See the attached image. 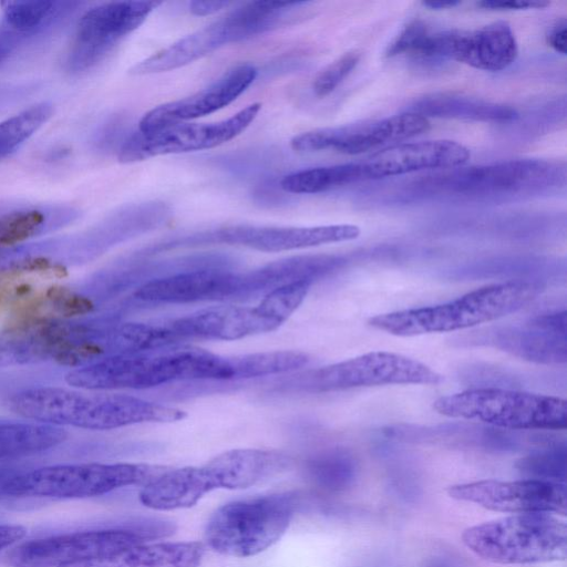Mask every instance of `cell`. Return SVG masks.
Here are the masks:
<instances>
[{
  "instance_id": "cell-1",
  "label": "cell",
  "mask_w": 567,
  "mask_h": 567,
  "mask_svg": "<svg viewBox=\"0 0 567 567\" xmlns=\"http://www.w3.org/2000/svg\"><path fill=\"white\" fill-rule=\"evenodd\" d=\"M10 409L27 421L84 430H113L145 422H172L185 416L178 409L109 391L30 388L13 394Z\"/></svg>"
},
{
  "instance_id": "cell-2",
  "label": "cell",
  "mask_w": 567,
  "mask_h": 567,
  "mask_svg": "<svg viewBox=\"0 0 567 567\" xmlns=\"http://www.w3.org/2000/svg\"><path fill=\"white\" fill-rule=\"evenodd\" d=\"M187 380H235L233 357L176 344L73 368L65 381L93 391L143 390Z\"/></svg>"
},
{
  "instance_id": "cell-3",
  "label": "cell",
  "mask_w": 567,
  "mask_h": 567,
  "mask_svg": "<svg viewBox=\"0 0 567 567\" xmlns=\"http://www.w3.org/2000/svg\"><path fill=\"white\" fill-rule=\"evenodd\" d=\"M544 290L540 281L492 284L449 302L398 310L371 317L369 326L398 337L463 330L516 312Z\"/></svg>"
},
{
  "instance_id": "cell-4",
  "label": "cell",
  "mask_w": 567,
  "mask_h": 567,
  "mask_svg": "<svg viewBox=\"0 0 567 567\" xmlns=\"http://www.w3.org/2000/svg\"><path fill=\"white\" fill-rule=\"evenodd\" d=\"M303 4L305 1L248 2L135 64L131 73L148 75L182 68L224 45L278 28Z\"/></svg>"
},
{
  "instance_id": "cell-5",
  "label": "cell",
  "mask_w": 567,
  "mask_h": 567,
  "mask_svg": "<svg viewBox=\"0 0 567 567\" xmlns=\"http://www.w3.org/2000/svg\"><path fill=\"white\" fill-rule=\"evenodd\" d=\"M464 545L478 557L502 565L564 560L567 525L548 514H514L466 528Z\"/></svg>"
},
{
  "instance_id": "cell-6",
  "label": "cell",
  "mask_w": 567,
  "mask_h": 567,
  "mask_svg": "<svg viewBox=\"0 0 567 567\" xmlns=\"http://www.w3.org/2000/svg\"><path fill=\"white\" fill-rule=\"evenodd\" d=\"M167 467L140 463L59 464L12 472L3 495L16 497L86 498L118 488L144 486Z\"/></svg>"
},
{
  "instance_id": "cell-7",
  "label": "cell",
  "mask_w": 567,
  "mask_h": 567,
  "mask_svg": "<svg viewBox=\"0 0 567 567\" xmlns=\"http://www.w3.org/2000/svg\"><path fill=\"white\" fill-rule=\"evenodd\" d=\"M297 506V497L291 493L229 502L208 519L205 544L225 556H256L284 536Z\"/></svg>"
},
{
  "instance_id": "cell-8",
  "label": "cell",
  "mask_w": 567,
  "mask_h": 567,
  "mask_svg": "<svg viewBox=\"0 0 567 567\" xmlns=\"http://www.w3.org/2000/svg\"><path fill=\"white\" fill-rule=\"evenodd\" d=\"M433 409L447 417L511 430H565L567 402L551 395L476 388L439 398Z\"/></svg>"
},
{
  "instance_id": "cell-9",
  "label": "cell",
  "mask_w": 567,
  "mask_h": 567,
  "mask_svg": "<svg viewBox=\"0 0 567 567\" xmlns=\"http://www.w3.org/2000/svg\"><path fill=\"white\" fill-rule=\"evenodd\" d=\"M174 530L172 522L142 518L121 527L31 539L12 548L7 554V561L12 567H61L152 543L172 535Z\"/></svg>"
},
{
  "instance_id": "cell-10",
  "label": "cell",
  "mask_w": 567,
  "mask_h": 567,
  "mask_svg": "<svg viewBox=\"0 0 567 567\" xmlns=\"http://www.w3.org/2000/svg\"><path fill=\"white\" fill-rule=\"evenodd\" d=\"M442 374L409 357L373 351L341 362L303 371L282 380L280 390L322 393L362 386L443 382Z\"/></svg>"
},
{
  "instance_id": "cell-11",
  "label": "cell",
  "mask_w": 567,
  "mask_h": 567,
  "mask_svg": "<svg viewBox=\"0 0 567 567\" xmlns=\"http://www.w3.org/2000/svg\"><path fill=\"white\" fill-rule=\"evenodd\" d=\"M360 233L358 226L350 224L315 227L234 225L157 243L150 246L148 251L154 254L181 247L226 244L277 252L353 240Z\"/></svg>"
},
{
  "instance_id": "cell-12",
  "label": "cell",
  "mask_w": 567,
  "mask_h": 567,
  "mask_svg": "<svg viewBox=\"0 0 567 567\" xmlns=\"http://www.w3.org/2000/svg\"><path fill=\"white\" fill-rule=\"evenodd\" d=\"M260 110V103H252L214 123L181 122L152 131H136L122 144L118 161L134 163L159 155L214 148L241 134Z\"/></svg>"
},
{
  "instance_id": "cell-13",
  "label": "cell",
  "mask_w": 567,
  "mask_h": 567,
  "mask_svg": "<svg viewBox=\"0 0 567 567\" xmlns=\"http://www.w3.org/2000/svg\"><path fill=\"white\" fill-rule=\"evenodd\" d=\"M159 3L152 0L114 1L86 11L68 54V70L81 73L93 68L122 38L137 29Z\"/></svg>"
},
{
  "instance_id": "cell-14",
  "label": "cell",
  "mask_w": 567,
  "mask_h": 567,
  "mask_svg": "<svg viewBox=\"0 0 567 567\" xmlns=\"http://www.w3.org/2000/svg\"><path fill=\"white\" fill-rule=\"evenodd\" d=\"M450 497L477 504L486 509L508 514H548L567 513V487L565 483L522 480H485L450 486Z\"/></svg>"
},
{
  "instance_id": "cell-15",
  "label": "cell",
  "mask_w": 567,
  "mask_h": 567,
  "mask_svg": "<svg viewBox=\"0 0 567 567\" xmlns=\"http://www.w3.org/2000/svg\"><path fill=\"white\" fill-rule=\"evenodd\" d=\"M429 128L427 118L405 112L381 120L303 132L291 140V147L298 152L333 150L354 155L414 137Z\"/></svg>"
},
{
  "instance_id": "cell-16",
  "label": "cell",
  "mask_w": 567,
  "mask_h": 567,
  "mask_svg": "<svg viewBox=\"0 0 567 567\" xmlns=\"http://www.w3.org/2000/svg\"><path fill=\"white\" fill-rule=\"evenodd\" d=\"M241 292L243 271L215 265L154 278L135 289L132 297L147 305H184L241 301Z\"/></svg>"
},
{
  "instance_id": "cell-17",
  "label": "cell",
  "mask_w": 567,
  "mask_h": 567,
  "mask_svg": "<svg viewBox=\"0 0 567 567\" xmlns=\"http://www.w3.org/2000/svg\"><path fill=\"white\" fill-rule=\"evenodd\" d=\"M515 34L506 21H495L480 29L432 32L426 59L455 60L484 71H501L517 58Z\"/></svg>"
},
{
  "instance_id": "cell-18",
  "label": "cell",
  "mask_w": 567,
  "mask_h": 567,
  "mask_svg": "<svg viewBox=\"0 0 567 567\" xmlns=\"http://www.w3.org/2000/svg\"><path fill=\"white\" fill-rule=\"evenodd\" d=\"M462 341L494 347L537 363L558 364L567 361V330L554 313L530 318L522 326L474 331L462 337Z\"/></svg>"
},
{
  "instance_id": "cell-19",
  "label": "cell",
  "mask_w": 567,
  "mask_h": 567,
  "mask_svg": "<svg viewBox=\"0 0 567 567\" xmlns=\"http://www.w3.org/2000/svg\"><path fill=\"white\" fill-rule=\"evenodd\" d=\"M257 76V69L239 64L225 72L209 86L184 99L158 105L147 112L138 123V131L185 122L214 113L235 101Z\"/></svg>"
},
{
  "instance_id": "cell-20",
  "label": "cell",
  "mask_w": 567,
  "mask_h": 567,
  "mask_svg": "<svg viewBox=\"0 0 567 567\" xmlns=\"http://www.w3.org/2000/svg\"><path fill=\"white\" fill-rule=\"evenodd\" d=\"M167 326L181 344L188 340H237L279 327L257 307L236 305L205 308L176 318Z\"/></svg>"
},
{
  "instance_id": "cell-21",
  "label": "cell",
  "mask_w": 567,
  "mask_h": 567,
  "mask_svg": "<svg viewBox=\"0 0 567 567\" xmlns=\"http://www.w3.org/2000/svg\"><path fill=\"white\" fill-rule=\"evenodd\" d=\"M470 156L468 148L457 142L431 140L389 146L359 163L365 181L422 169L457 167Z\"/></svg>"
},
{
  "instance_id": "cell-22",
  "label": "cell",
  "mask_w": 567,
  "mask_h": 567,
  "mask_svg": "<svg viewBox=\"0 0 567 567\" xmlns=\"http://www.w3.org/2000/svg\"><path fill=\"white\" fill-rule=\"evenodd\" d=\"M205 549L199 542H152L61 567H199Z\"/></svg>"
},
{
  "instance_id": "cell-23",
  "label": "cell",
  "mask_w": 567,
  "mask_h": 567,
  "mask_svg": "<svg viewBox=\"0 0 567 567\" xmlns=\"http://www.w3.org/2000/svg\"><path fill=\"white\" fill-rule=\"evenodd\" d=\"M548 173L544 162L511 161L457 172L447 178V184L452 189L470 193L516 190L540 184Z\"/></svg>"
},
{
  "instance_id": "cell-24",
  "label": "cell",
  "mask_w": 567,
  "mask_h": 567,
  "mask_svg": "<svg viewBox=\"0 0 567 567\" xmlns=\"http://www.w3.org/2000/svg\"><path fill=\"white\" fill-rule=\"evenodd\" d=\"M79 210L65 205L0 204V249L16 245L76 219Z\"/></svg>"
},
{
  "instance_id": "cell-25",
  "label": "cell",
  "mask_w": 567,
  "mask_h": 567,
  "mask_svg": "<svg viewBox=\"0 0 567 567\" xmlns=\"http://www.w3.org/2000/svg\"><path fill=\"white\" fill-rule=\"evenodd\" d=\"M408 112L440 118L475 121H509L517 117L515 109L455 93H435L416 100Z\"/></svg>"
},
{
  "instance_id": "cell-26",
  "label": "cell",
  "mask_w": 567,
  "mask_h": 567,
  "mask_svg": "<svg viewBox=\"0 0 567 567\" xmlns=\"http://www.w3.org/2000/svg\"><path fill=\"white\" fill-rule=\"evenodd\" d=\"M66 439L61 427L30 421L0 420V462L50 451Z\"/></svg>"
},
{
  "instance_id": "cell-27",
  "label": "cell",
  "mask_w": 567,
  "mask_h": 567,
  "mask_svg": "<svg viewBox=\"0 0 567 567\" xmlns=\"http://www.w3.org/2000/svg\"><path fill=\"white\" fill-rule=\"evenodd\" d=\"M3 20L28 37L50 28L81 2L78 1H4Z\"/></svg>"
},
{
  "instance_id": "cell-28",
  "label": "cell",
  "mask_w": 567,
  "mask_h": 567,
  "mask_svg": "<svg viewBox=\"0 0 567 567\" xmlns=\"http://www.w3.org/2000/svg\"><path fill=\"white\" fill-rule=\"evenodd\" d=\"M359 181H364L360 163H348L293 172L280 186L291 194H316Z\"/></svg>"
},
{
  "instance_id": "cell-29",
  "label": "cell",
  "mask_w": 567,
  "mask_h": 567,
  "mask_svg": "<svg viewBox=\"0 0 567 567\" xmlns=\"http://www.w3.org/2000/svg\"><path fill=\"white\" fill-rule=\"evenodd\" d=\"M235 380L265 377L298 370L310 358L298 351H268L233 357Z\"/></svg>"
},
{
  "instance_id": "cell-30",
  "label": "cell",
  "mask_w": 567,
  "mask_h": 567,
  "mask_svg": "<svg viewBox=\"0 0 567 567\" xmlns=\"http://www.w3.org/2000/svg\"><path fill=\"white\" fill-rule=\"evenodd\" d=\"M52 104L42 102L0 123V158L32 136L52 115Z\"/></svg>"
},
{
  "instance_id": "cell-31",
  "label": "cell",
  "mask_w": 567,
  "mask_h": 567,
  "mask_svg": "<svg viewBox=\"0 0 567 567\" xmlns=\"http://www.w3.org/2000/svg\"><path fill=\"white\" fill-rule=\"evenodd\" d=\"M313 282L297 280L277 287L264 296L257 308L280 326L300 306Z\"/></svg>"
},
{
  "instance_id": "cell-32",
  "label": "cell",
  "mask_w": 567,
  "mask_h": 567,
  "mask_svg": "<svg viewBox=\"0 0 567 567\" xmlns=\"http://www.w3.org/2000/svg\"><path fill=\"white\" fill-rule=\"evenodd\" d=\"M312 482L326 489L343 488L353 476V463L346 454L326 453L312 458L307 466Z\"/></svg>"
},
{
  "instance_id": "cell-33",
  "label": "cell",
  "mask_w": 567,
  "mask_h": 567,
  "mask_svg": "<svg viewBox=\"0 0 567 567\" xmlns=\"http://www.w3.org/2000/svg\"><path fill=\"white\" fill-rule=\"evenodd\" d=\"M565 446H555L520 460L518 467L522 472L537 475V480L560 482V475L565 477Z\"/></svg>"
},
{
  "instance_id": "cell-34",
  "label": "cell",
  "mask_w": 567,
  "mask_h": 567,
  "mask_svg": "<svg viewBox=\"0 0 567 567\" xmlns=\"http://www.w3.org/2000/svg\"><path fill=\"white\" fill-rule=\"evenodd\" d=\"M361 58L360 52L349 51L326 66L315 79L312 89L317 96H326L352 72Z\"/></svg>"
},
{
  "instance_id": "cell-35",
  "label": "cell",
  "mask_w": 567,
  "mask_h": 567,
  "mask_svg": "<svg viewBox=\"0 0 567 567\" xmlns=\"http://www.w3.org/2000/svg\"><path fill=\"white\" fill-rule=\"evenodd\" d=\"M429 33L430 30L426 24L415 20L404 28L400 35L388 47L385 53L388 56L406 52L416 54Z\"/></svg>"
},
{
  "instance_id": "cell-36",
  "label": "cell",
  "mask_w": 567,
  "mask_h": 567,
  "mask_svg": "<svg viewBox=\"0 0 567 567\" xmlns=\"http://www.w3.org/2000/svg\"><path fill=\"white\" fill-rule=\"evenodd\" d=\"M27 38L29 37L14 29L2 19L0 21V64L4 62Z\"/></svg>"
},
{
  "instance_id": "cell-37",
  "label": "cell",
  "mask_w": 567,
  "mask_h": 567,
  "mask_svg": "<svg viewBox=\"0 0 567 567\" xmlns=\"http://www.w3.org/2000/svg\"><path fill=\"white\" fill-rule=\"evenodd\" d=\"M480 7H483L485 9H492V10H520V9H542L549 4L548 1H539V0H533V1H516V0H509V1H481L477 3Z\"/></svg>"
},
{
  "instance_id": "cell-38",
  "label": "cell",
  "mask_w": 567,
  "mask_h": 567,
  "mask_svg": "<svg viewBox=\"0 0 567 567\" xmlns=\"http://www.w3.org/2000/svg\"><path fill=\"white\" fill-rule=\"evenodd\" d=\"M566 34H567V22L566 19L563 18L550 28L549 33L547 35V41L549 45L557 51L558 53L566 54Z\"/></svg>"
},
{
  "instance_id": "cell-39",
  "label": "cell",
  "mask_w": 567,
  "mask_h": 567,
  "mask_svg": "<svg viewBox=\"0 0 567 567\" xmlns=\"http://www.w3.org/2000/svg\"><path fill=\"white\" fill-rule=\"evenodd\" d=\"M27 535V529L17 524H0V550L18 543Z\"/></svg>"
},
{
  "instance_id": "cell-40",
  "label": "cell",
  "mask_w": 567,
  "mask_h": 567,
  "mask_svg": "<svg viewBox=\"0 0 567 567\" xmlns=\"http://www.w3.org/2000/svg\"><path fill=\"white\" fill-rule=\"evenodd\" d=\"M229 4L224 0H194L189 3V11L195 16H210Z\"/></svg>"
},
{
  "instance_id": "cell-41",
  "label": "cell",
  "mask_w": 567,
  "mask_h": 567,
  "mask_svg": "<svg viewBox=\"0 0 567 567\" xmlns=\"http://www.w3.org/2000/svg\"><path fill=\"white\" fill-rule=\"evenodd\" d=\"M460 1H425L423 6L430 9H447L457 6Z\"/></svg>"
}]
</instances>
